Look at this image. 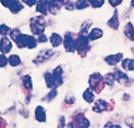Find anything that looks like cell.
Here are the masks:
<instances>
[{
    "mask_svg": "<svg viewBox=\"0 0 134 128\" xmlns=\"http://www.w3.org/2000/svg\"><path fill=\"white\" fill-rule=\"evenodd\" d=\"M48 10V1H38L37 2L36 11L43 15H47Z\"/></svg>",
    "mask_w": 134,
    "mask_h": 128,
    "instance_id": "ac0fdd59",
    "label": "cell"
},
{
    "mask_svg": "<svg viewBox=\"0 0 134 128\" xmlns=\"http://www.w3.org/2000/svg\"><path fill=\"white\" fill-rule=\"evenodd\" d=\"M9 35L11 38L16 43L17 46L20 48H34L37 45V40L33 36L21 34L20 31L17 29L12 30Z\"/></svg>",
    "mask_w": 134,
    "mask_h": 128,
    "instance_id": "6da1fadb",
    "label": "cell"
},
{
    "mask_svg": "<svg viewBox=\"0 0 134 128\" xmlns=\"http://www.w3.org/2000/svg\"><path fill=\"white\" fill-rule=\"evenodd\" d=\"M2 5H4L5 7L9 8V10L13 13V14H17L24 7L22 4L19 1H11V0H5V1H0Z\"/></svg>",
    "mask_w": 134,
    "mask_h": 128,
    "instance_id": "8992f818",
    "label": "cell"
},
{
    "mask_svg": "<svg viewBox=\"0 0 134 128\" xmlns=\"http://www.w3.org/2000/svg\"><path fill=\"white\" fill-rule=\"evenodd\" d=\"M64 125H65V119L64 117H61V118L59 119V123H58V128H64Z\"/></svg>",
    "mask_w": 134,
    "mask_h": 128,
    "instance_id": "d590c367",
    "label": "cell"
},
{
    "mask_svg": "<svg viewBox=\"0 0 134 128\" xmlns=\"http://www.w3.org/2000/svg\"><path fill=\"white\" fill-rule=\"evenodd\" d=\"M30 29L34 35H41L43 34L45 29V22L42 16H36L31 19Z\"/></svg>",
    "mask_w": 134,
    "mask_h": 128,
    "instance_id": "3957f363",
    "label": "cell"
},
{
    "mask_svg": "<svg viewBox=\"0 0 134 128\" xmlns=\"http://www.w3.org/2000/svg\"><path fill=\"white\" fill-rule=\"evenodd\" d=\"M25 4H27L29 6H32V5H34L35 4H37V2L35 1V0H30V1H29V0H25V1H23Z\"/></svg>",
    "mask_w": 134,
    "mask_h": 128,
    "instance_id": "8d00e7d4",
    "label": "cell"
},
{
    "mask_svg": "<svg viewBox=\"0 0 134 128\" xmlns=\"http://www.w3.org/2000/svg\"><path fill=\"white\" fill-rule=\"evenodd\" d=\"M12 48L10 40L7 37H3L0 40V51L2 54L9 53Z\"/></svg>",
    "mask_w": 134,
    "mask_h": 128,
    "instance_id": "7c38bea8",
    "label": "cell"
},
{
    "mask_svg": "<svg viewBox=\"0 0 134 128\" xmlns=\"http://www.w3.org/2000/svg\"><path fill=\"white\" fill-rule=\"evenodd\" d=\"M110 106V105L106 101H103L102 99H99L95 102L94 106L92 109L96 113H101L104 110H107Z\"/></svg>",
    "mask_w": 134,
    "mask_h": 128,
    "instance_id": "30bf717a",
    "label": "cell"
},
{
    "mask_svg": "<svg viewBox=\"0 0 134 128\" xmlns=\"http://www.w3.org/2000/svg\"><path fill=\"white\" fill-rule=\"evenodd\" d=\"M8 63H9L8 58L5 57V54H0V67L1 68L5 67Z\"/></svg>",
    "mask_w": 134,
    "mask_h": 128,
    "instance_id": "1f68e13d",
    "label": "cell"
},
{
    "mask_svg": "<svg viewBox=\"0 0 134 128\" xmlns=\"http://www.w3.org/2000/svg\"><path fill=\"white\" fill-rule=\"evenodd\" d=\"M6 126V122L2 118H0V128H4Z\"/></svg>",
    "mask_w": 134,
    "mask_h": 128,
    "instance_id": "74e56055",
    "label": "cell"
},
{
    "mask_svg": "<svg viewBox=\"0 0 134 128\" xmlns=\"http://www.w3.org/2000/svg\"><path fill=\"white\" fill-rule=\"evenodd\" d=\"M123 54L122 53H117L115 54H111V55H108L107 56L104 60L105 62L111 66H114L116 64H117L123 58Z\"/></svg>",
    "mask_w": 134,
    "mask_h": 128,
    "instance_id": "4fadbf2b",
    "label": "cell"
},
{
    "mask_svg": "<svg viewBox=\"0 0 134 128\" xmlns=\"http://www.w3.org/2000/svg\"><path fill=\"white\" fill-rule=\"evenodd\" d=\"M107 25L114 30H117L119 29L120 21H119V19H118V11H117V9H115L114 15L112 16V18L109 21H107Z\"/></svg>",
    "mask_w": 134,
    "mask_h": 128,
    "instance_id": "5bb4252c",
    "label": "cell"
},
{
    "mask_svg": "<svg viewBox=\"0 0 134 128\" xmlns=\"http://www.w3.org/2000/svg\"><path fill=\"white\" fill-rule=\"evenodd\" d=\"M89 5L88 1H77L75 3V6L77 9H83L89 6Z\"/></svg>",
    "mask_w": 134,
    "mask_h": 128,
    "instance_id": "4316f807",
    "label": "cell"
},
{
    "mask_svg": "<svg viewBox=\"0 0 134 128\" xmlns=\"http://www.w3.org/2000/svg\"><path fill=\"white\" fill-rule=\"evenodd\" d=\"M44 80L46 82V85L49 88H55L54 87V77L52 73L50 72H47L44 74Z\"/></svg>",
    "mask_w": 134,
    "mask_h": 128,
    "instance_id": "7402d4cb",
    "label": "cell"
},
{
    "mask_svg": "<svg viewBox=\"0 0 134 128\" xmlns=\"http://www.w3.org/2000/svg\"><path fill=\"white\" fill-rule=\"evenodd\" d=\"M93 24V22L91 20H87L85 21L82 25H81V34L84 35L86 33H87L88 32V29H90V27L91 26V25Z\"/></svg>",
    "mask_w": 134,
    "mask_h": 128,
    "instance_id": "484cf974",
    "label": "cell"
},
{
    "mask_svg": "<svg viewBox=\"0 0 134 128\" xmlns=\"http://www.w3.org/2000/svg\"><path fill=\"white\" fill-rule=\"evenodd\" d=\"M122 2H123V1H121V0H110V1H109V3H110L113 7H116V6L120 5V4L122 3Z\"/></svg>",
    "mask_w": 134,
    "mask_h": 128,
    "instance_id": "d6a6232c",
    "label": "cell"
},
{
    "mask_svg": "<svg viewBox=\"0 0 134 128\" xmlns=\"http://www.w3.org/2000/svg\"><path fill=\"white\" fill-rule=\"evenodd\" d=\"M57 94H58L57 89L56 88H53V89H52V91L48 94V95L46 96V97L48 98V101H51L55 97L57 96Z\"/></svg>",
    "mask_w": 134,
    "mask_h": 128,
    "instance_id": "4dcf8cb0",
    "label": "cell"
},
{
    "mask_svg": "<svg viewBox=\"0 0 134 128\" xmlns=\"http://www.w3.org/2000/svg\"><path fill=\"white\" fill-rule=\"evenodd\" d=\"M65 8L67 9H69V10H72L74 8V3L71 2H65Z\"/></svg>",
    "mask_w": 134,
    "mask_h": 128,
    "instance_id": "e575fe53",
    "label": "cell"
},
{
    "mask_svg": "<svg viewBox=\"0 0 134 128\" xmlns=\"http://www.w3.org/2000/svg\"><path fill=\"white\" fill-rule=\"evenodd\" d=\"M63 40L64 39L62 38V36L60 35L57 34V33H52L51 37H50V42L52 43V46L54 47V48L58 47L59 45H61Z\"/></svg>",
    "mask_w": 134,
    "mask_h": 128,
    "instance_id": "d6986e66",
    "label": "cell"
},
{
    "mask_svg": "<svg viewBox=\"0 0 134 128\" xmlns=\"http://www.w3.org/2000/svg\"><path fill=\"white\" fill-rule=\"evenodd\" d=\"M35 118L39 122H44L46 120L45 110L41 106H38L35 109Z\"/></svg>",
    "mask_w": 134,
    "mask_h": 128,
    "instance_id": "e0dca14e",
    "label": "cell"
},
{
    "mask_svg": "<svg viewBox=\"0 0 134 128\" xmlns=\"http://www.w3.org/2000/svg\"><path fill=\"white\" fill-rule=\"evenodd\" d=\"M8 62H9V63L11 66H12V67L18 66L19 64H21L20 58H19V56H18L16 54L10 55L9 58H8Z\"/></svg>",
    "mask_w": 134,
    "mask_h": 128,
    "instance_id": "603a6c76",
    "label": "cell"
},
{
    "mask_svg": "<svg viewBox=\"0 0 134 128\" xmlns=\"http://www.w3.org/2000/svg\"><path fill=\"white\" fill-rule=\"evenodd\" d=\"M22 83L25 88L28 91L32 90V82H31V78L29 75H25L22 78Z\"/></svg>",
    "mask_w": 134,
    "mask_h": 128,
    "instance_id": "cb8c5ba5",
    "label": "cell"
},
{
    "mask_svg": "<svg viewBox=\"0 0 134 128\" xmlns=\"http://www.w3.org/2000/svg\"><path fill=\"white\" fill-rule=\"evenodd\" d=\"M124 122L130 128H134V116L126 118L124 120Z\"/></svg>",
    "mask_w": 134,
    "mask_h": 128,
    "instance_id": "f546056e",
    "label": "cell"
},
{
    "mask_svg": "<svg viewBox=\"0 0 134 128\" xmlns=\"http://www.w3.org/2000/svg\"><path fill=\"white\" fill-rule=\"evenodd\" d=\"M64 47L65 50L68 52H74L75 49V39L73 38V34L71 32H67L64 38Z\"/></svg>",
    "mask_w": 134,
    "mask_h": 128,
    "instance_id": "5b68a950",
    "label": "cell"
},
{
    "mask_svg": "<svg viewBox=\"0 0 134 128\" xmlns=\"http://www.w3.org/2000/svg\"><path fill=\"white\" fill-rule=\"evenodd\" d=\"M63 70H62L61 66H58L53 71L52 75L54 77V87L57 88L58 87L62 85L63 84Z\"/></svg>",
    "mask_w": 134,
    "mask_h": 128,
    "instance_id": "9c48e42d",
    "label": "cell"
},
{
    "mask_svg": "<svg viewBox=\"0 0 134 128\" xmlns=\"http://www.w3.org/2000/svg\"><path fill=\"white\" fill-rule=\"evenodd\" d=\"M104 79V82L106 85L109 86H112L114 84L115 80V77H114V73H108L104 76L103 77Z\"/></svg>",
    "mask_w": 134,
    "mask_h": 128,
    "instance_id": "d4e9b609",
    "label": "cell"
},
{
    "mask_svg": "<svg viewBox=\"0 0 134 128\" xmlns=\"http://www.w3.org/2000/svg\"><path fill=\"white\" fill-rule=\"evenodd\" d=\"M62 2L63 1H48V11L53 15H57L62 8V4L64 3Z\"/></svg>",
    "mask_w": 134,
    "mask_h": 128,
    "instance_id": "8fae6325",
    "label": "cell"
},
{
    "mask_svg": "<svg viewBox=\"0 0 134 128\" xmlns=\"http://www.w3.org/2000/svg\"><path fill=\"white\" fill-rule=\"evenodd\" d=\"M10 28L5 25H0V35H2L3 36H5L9 32H10Z\"/></svg>",
    "mask_w": 134,
    "mask_h": 128,
    "instance_id": "f1b7e54d",
    "label": "cell"
},
{
    "mask_svg": "<svg viewBox=\"0 0 134 128\" xmlns=\"http://www.w3.org/2000/svg\"><path fill=\"white\" fill-rule=\"evenodd\" d=\"M54 52L52 49H46V50H42L40 52V53L37 55V57L33 60V62L35 64H40L42 63L43 62H45L48 58L53 56Z\"/></svg>",
    "mask_w": 134,
    "mask_h": 128,
    "instance_id": "ba28073f",
    "label": "cell"
},
{
    "mask_svg": "<svg viewBox=\"0 0 134 128\" xmlns=\"http://www.w3.org/2000/svg\"><path fill=\"white\" fill-rule=\"evenodd\" d=\"M102 36H103V31L100 29L94 28L89 33V35H88L87 37H88L89 40L94 41V40H97V39L100 38Z\"/></svg>",
    "mask_w": 134,
    "mask_h": 128,
    "instance_id": "2e32d148",
    "label": "cell"
},
{
    "mask_svg": "<svg viewBox=\"0 0 134 128\" xmlns=\"http://www.w3.org/2000/svg\"><path fill=\"white\" fill-rule=\"evenodd\" d=\"M88 2H89V4H90L92 7L97 9V8L101 7L103 4H104V2H105V1H103V0H100V1L97 0V1H88Z\"/></svg>",
    "mask_w": 134,
    "mask_h": 128,
    "instance_id": "83f0119b",
    "label": "cell"
},
{
    "mask_svg": "<svg viewBox=\"0 0 134 128\" xmlns=\"http://www.w3.org/2000/svg\"><path fill=\"white\" fill-rule=\"evenodd\" d=\"M131 5H132L133 7H134V0L131 1Z\"/></svg>",
    "mask_w": 134,
    "mask_h": 128,
    "instance_id": "60d3db41",
    "label": "cell"
},
{
    "mask_svg": "<svg viewBox=\"0 0 134 128\" xmlns=\"http://www.w3.org/2000/svg\"><path fill=\"white\" fill-rule=\"evenodd\" d=\"M47 41H48V38H47V37L44 34L39 35L38 39H37V42H46Z\"/></svg>",
    "mask_w": 134,
    "mask_h": 128,
    "instance_id": "836d02e7",
    "label": "cell"
},
{
    "mask_svg": "<svg viewBox=\"0 0 134 128\" xmlns=\"http://www.w3.org/2000/svg\"><path fill=\"white\" fill-rule=\"evenodd\" d=\"M111 128H122V127H121V126H120V125H119V124H112Z\"/></svg>",
    "mask_w": 134,
    "mask_h": 128,
    "instance_id": "ab89813d",
    "label": "cell"
},
{
    "mask_svg": "<svg viewBox=\"0 0 134 128\" xmlns=\"http://www.w3.org/2000/svg\"><path fill=\"white\" fill-rule=\"evenodd\" d=\"M83 99L85 100V101H87V103H89V104H91V103H92L93 102V101H94V94H93V91L89 87V88H87L84 92H83Z\"/></svg>",
    "mask_w": 134,
    "mask_h": 128,
    "instance_id": "44dd1931",
    "label": "cell"
},
{
    "mask_svg": "<svg viewBox=\"0 0 134 128\" xmlns=\"http://www.w3.org/2000/svg\"><path fill=\"white\" fill-rule=\"evenodd\" d=\"M111 126H112V124H111L110 122H109V123H107V124L104 126V127L103 128H111Z\"/></svg>",
    "mask_w": 134,
    "mask_h": 128,
    "instance_id": "f35d334b",
    "label": "cell"
},
{
    "mask_svg": "<svg viewBox=\"0 0 134 128\" xmlns=\"http://www.w3.org/2000/svg\"><path fill=\"white\" fill-rule=\"evenodd\" d=\"M113 73L115 77V80L119 84L124 86L130 85V84H131L130 79L126 74H125L123 71H121L120 70H118V69H115Z\"/></svg>",
    "mask_w": 134,
    "mask_h": 128,
    "instance_id": "52a82bcc",
    "label": "cell"
},
{
    "mask_svg": "<svg viewBox=\"0 0 134 128\" xmlns=\"http://www.w3.org/2000/svg\"><path fill=\"white\" fill-rule=\"evenodd\" d=\"M90 88L96 93H100L105 86L103 77L100 73H94L90 76L89 78Z\"/></svg>",
    "mask_w": 134,
    "mask_h": 128,
    "instance_id": "7a4b0ae2",
    "label": "cell"
},
{
    "mask_svg": "<svg viewBox=\"0 0 134 128\" xmlns=\"http://www.w3.org/2000/svg\"><path fill=\"white\" fill-rule=\"evenodd\" d=\"M75 49L79 54H83L89 49V38L87 36L80 34L77 39H75Z\"/></svg>",
    "mask_w": 134,
    "mask_h": 128,
    "instance_id": "277c9868",
    "label": "cell"
},
{
    "mask_svg": "<svg viewBox=\"0 0 134 128\" xmlns=\"http://www.w3.org/2000/svg\"><path fill=\"white\" fill-rule=\"evenodd\" d=\"M121 65L126 71H134V59L125 58L122 61Z\"/></svg>",
    "mask_w": 134,
    "mask_h": 128,
    "instance_id": "ffe728a7",
    "label": "cell"
},
{
    "mask_svg": "<svg viewBox=\"0 0 134 128\" xmlns=\"http://www.w3.org/2000/svg\"><path fill=\"white\" fill-rule=\"evenodd\" d=\"M124 34L125 35L130 38L131 41L134 42V26L133 25L130 21L128 22L124 28Z\"/></svg>",
    "mask_w": 134,
    "mask_h": 128,
    "instance_id": "9a60e30c",
    "label": "cell"
}]
</instances>
